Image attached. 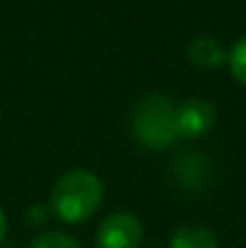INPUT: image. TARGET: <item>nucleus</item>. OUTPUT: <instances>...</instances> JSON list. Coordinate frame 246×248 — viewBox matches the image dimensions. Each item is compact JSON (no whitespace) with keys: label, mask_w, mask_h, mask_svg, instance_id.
<instances>
[{"label":"nucleus","mask_w":246,"mask_h":248,"mask_svg":"<svg viewBox=\"0 0 246 248\" xmlns=\"http://www.w3.org/2000/svg\"><path fill=\"white\" fill-rule=\"evenodd\" d=\"M227 65H230L234 80L246 87V36H242L227 53Z\"/></svg>","instance_id":"obj_8"},{"label":"nucleus","mask_w":246,"mask_h":248,"mask_svg":"<svg viewBox=\"0 0 246 248\" xmlns=\"http://www.w3.org/2000/svg\"><path fill=\"white\" fill-rule=\"evenodd\" d=\"M188 58L196 68H203V70H217L227 63V51L225 46L213 39V36H198L191 41L188 46Z\"/></svg>","instance_id":"obj_6"},{"label":"nucleus","mask_w":246,"mask_h":248,"mask_svg":"<svg viewBox=\"0 0 246 248\" xmlns=\"http://www.w3.org/2000/svg\"><path fill=\"white\" fill-rule=\"evenodd\" d=\"M171 176H174V183L186 190H203L210 183L213 171L205 155L188 150V152H181L176 162L171 164Z\"/></svg>","instance_id":"obj_5"},{"label":"nucleus","mask_w":246,"mask_h":248,"mask_svg":"<svg viewBox=\"0 0 246 248\" xmlns=\"http://www.w3.org/2000/svg\"><path fill=\"white\" fill-rule=\"evenodd\" d=\"M101 195L104 188L99 176L87 169H75L63 173L56 181L51 190V207L63 222L78 224V222H87L99 210Z\"/></svg>","instance_id":"obj_1"},{"label":"nucleus","mask_w":246,"mask_h":248,"mask_svg":"<svg viewBox=\"0 0 246 248\" xmlns=\"http://www.w3.org/2000/svg\"><path fill=\"white\" fill-rule=\"evenodd\" d=\"M143 224L133 212H114L97 229V248H138Z\"/></svg>","instance_id":"obj_3"},{"label":"nucleus","mask_w":246,"mask_h":248,"mask_svg":"<svg viewBox=\"0 0 246 248\" xmlns=\"http://www.w3.org/2000/svg\"><path fill=\"white\" fill-rule=\"evenodd\" d=\"M5 234H7V217H5V212L0 207V241L5 239Z\"/></svg>","instance_id":"obj_10"},{"label":"nucleus","mask_w":246,"mask_h":248,"mask_svg":"<svg viewBox=\"0 0 246 248\" xmlns=\"http://www.w3.org/2000/svg\"><path fill=\"white\" fill-rule=\"evenodd\" d=\"M215 106L200 96L186 99L181 106H176V130L179 138H200L215 125Z\"/></svg>","instance_id":"obj_4"},{"label":"nucleus","mask_w":246,"mask_h":248,"mask_svg":"<svg viewBox=\"0 0 246 248\" xmlns=\"http://www.w3.org/2000/svg\"><path fill=\"white\" fill-rule=\"evenodd\" d=\"M131 128H133V138L138 145L148 150H164L179 138L176 106L169 101V96L152 92L143 96L138 106L133 108Z\"/></svg>","instance_id":"obj_2"},{"label":"nucleus","mask_w":246,"mask_h":248,"mask_svg":"<svg viewBox=\"0 0 246 248\" xmlns=\"http://www.w3.org/2000/svg\"><path fill=\"white\" fill-rule=\"evenodd\" d=\"M169 248H217V236L208 227L186 224V227L174 232Z\"/></svg>","instance_id":"obj_7"},{"label":"nucleus","mask_w":246,"mask_h":248,"mask_svg":"<svg viewBox=\"0 0 246 248\" xmlns=\"http://www.w3.org/2000/svg\"><path fill=\"white\" fill-rule=\"evenodd\" d=\"M32 248H80V244L63 232H46L32 241Z\"/></svg>","instance_id":"obj_9"}]
</instances>
